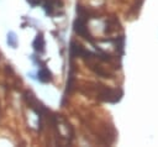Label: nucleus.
<instances>
[{"mask_svg":"<svg viewBox=\"0 0 158 147\" xmlns=\"http://www.w3.org/2000/svg\"><path fill=\"white\" fill-rule=\"evenodd\" d=\"M44 44H46V42H44L43 35H42V33H38V35L36 36V38L33 40V43H32L35 51L38 52V53H43V52H44Z\"/></svg>","mask_w":158,"mask_h":147,"instance_id":"f03ea898","label":"nucleus"},{"mask_svg":"<svg viewBox=\"0 0 158 147\" xmlns=\"http://www.w3.org/2000/svg\"><path fill=\"white\" fill-rule=\"evenodd\" d=\"M27 1L30 2V5H31V6H36V5L41 4V0H27Z\"/></svg>","mask_w":158,"mask_h":147,"instance_id":"39448f33","label":"nucleus"},{"mask_svg":"<svg viewBox=\"0 0 158 147\" xmlns=\"http://www.w3.org/2000/svg\"><path fill=\"white\" fill-rule=\"evenodd\" d=\"M6 43L11 48H16L17 47V37H16V33L14 31H9L6 33Z\"/></svg>","mask_w":158,"mask_h":147,"instance_id":"20e7f679","label":"nucleus"},{"mask_svg":"<svg viewBox=\"0 0 158 147\" xmlns=\"http://www.w3.org/2000/svg\"><path fill=\"white\" fill-rule=\"evenodd\" d=\"M37 79L41 82V83H47L52 79V74L51 72L48 70V68H46L44 65L41 67V69L37 72Z\"/></svg>","mask_w":158,"mask_h":147,"instance_id":"7ed1b4c3","label":"nucleus"},{"mask_svg":"<svg viewBox=\"0 0 158 147\" xmlns=\"http://www.w3.org/2000/svg\"><path fill=\"white\" fill-rule=\"evenodd\" d=\"M77 12H78V17L75 19V21L73 23L74 31L78 35H80L84 38L93 42V38H91V36H90V33L88 32V28H86V21L89 19L88 17V11L81 6H77Z\"/></svg>","mask_w":158,"mask_h":147,"instance_id":"f257e3e1","label":"nucleus"}]
</instances>
